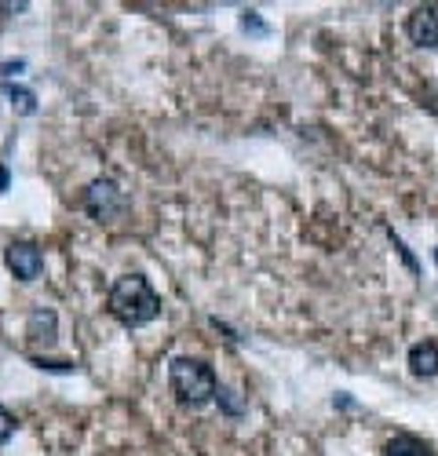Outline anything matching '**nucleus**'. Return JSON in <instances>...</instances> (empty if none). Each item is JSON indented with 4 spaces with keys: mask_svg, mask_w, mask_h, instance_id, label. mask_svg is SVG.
<instances>
[{
    "mask_svg": "<svg viewBox=\"0 0 438 456\" xmlns=\"http://www.w3.org/2000/svg\"><path fill=\"white\" fill-rule=\"evenodd\" d=\"M26 69V62L19 59V62H4V66H0V73H4V77H19V73Z\"/></svg>",
    "mask_w": 438,
    "mask_h": 456,
    "instance_id": "14",
    "label": "nucleus"
},
{
    "mask_svg": "<svg viewBox=\"0 0 438 456\" xmlns=\"http://www.w3.org/2000/svg\"><path fill=\"white\" fill-rule=\"evenodd\" d=\"M241 29H245V33H256V37H267V33H271V26L260 19V12H245V15H241Z\"/></svg>",
    "mask_w": 438,
    "mask_h": 456,
    "instance_id": "10",
    "label": "nucleus"
},
{
    "mask_svg": "<svg viewBox=\"0 0 438 456\" xmlns=\"http://www.w3.org/2000/svg\"><path fill=\"white\" fill-rule=\"evenodd\" d=\"M4 190H8V168L0 165V194H4Z\"/></svg>",
    "mask_w": 438,
    "mask_h": 456,
    "instance_id": "15",
    "label": "nucleus"
},
{
    "mask_svg": "<svg viewBox=\"0 0 438 456\" xmlns=\"http://www.w3.org/2000/svg\"><path fill=\"white\" fill-rule=\"evenodd\" d=\"M12 435H15V416H12L4 405H0V445H4Z\"/></svg>",
    "mask_w": 438,
    "mask_h": 456,
    "instance_id": "12",
    "label": "nucleus"
},
{
    "mask_svg": "<svg viewBox=\"0 0 438 456\" xmlns=\"http://www.w3.org/2000/svg\"><path fill=\"white\" fill-rule=\"evenodd\" d=\"M434 263H438V248H434Z\"/></svg>",
    "mask_w": 438,
    "mask_h": 456,
    "instance_id": "16",
    "label": "nucleus"
},
{
    "mask_svg": "<svg viewBox=\"0 0 438 456\" xmlns=\"http://www.w3.org/2000/svg\"><path fill=\"white\" fill-rule=\"evenodd\" d=\"M215 398H219V405H223V412H227V416H241V409H245V405L238 402V395H234L231 387H219V391H215Z\"/></svg>",
    "mask_w": 438,
    "mask_h": 456,
    "instance_id": "11",
    "label": "nucleus"
},
{
    "mask_svg": "<svg viewBox=\"0 0 438 456\" xmlns=\"http://www.w3.org/2000/svg\"><path fill=\"white\" fill-rule=\"evenodd\" d=\"M406 33L417 48H438V8L434 4L413 8V15L406 19Z\"/></svg>",
    "mask_w": 438,
    "mask_h": 456,
    "instance_id": "5",
    "label": "nucleus"
},
{
    "mask_svg": "<svg viewBox=\"0 0 438 456\" xmlns=\"http://www.w3.org/2000/svg\"><path fill=\"white\" fill-rule=\"evenodd\" d=\"M410 369L417 376H438V344L434 339H424V344L410 347Z\"/></svg>",
    "mask_w": 438,
    "mask_h": 456,
    "instance_id": "7",
    "label": "nucleus"
},
{
    "mask_svg": "<svg viewBox=\"0 0 438 456\" xmlns=\"http://www.w3.org/2000/svg\"><path fill=\"white\" fill-rule=\"evenodd\" d=\"M106 311L114 314L125 329H142L161 314V296L154 292V285L142 274H121L114 285H110Z\"/></svg>",
    "mask_w": 438,
    "mask_h": 456,
    "instance_id": "1",
    "label": "nucleus"
},
{
    "mask_svg": "<svg viewBox=\"0 0 438 456\" xmlns=\"http://www.w3.org/2000/svg\"><path fill=\"white\" fill-rule=\"evenodd\" d=\"M81 205L95 223H114L118 216H125V194L114 179H92Z\"/></svg>",
    "mask_w": 438,
    "mask_h": 456,
    "instance_id": "3",
    "label": "nucleus"
},
{
    "mask_svg": "<svg viewBox=\"0 0 438 456\" xmlns=\"http://www.w3.org/2000/svg\"><path fill=\"white\" fill-rule=\"evenodd\" d=\"M4 263L19 281H36L45 274V252L33 241H12L8 252H4Z\"/></svg>",
    "mask_w": 438,
    "mask_h": 456,
    "instance_id": "4",
    "label": "nucleus"
},
{
    "mask_svg": "<svg viewBox=\"0 0 438 456\" xmlns=\"http://www.w3.org/2000/svg\"><path fill=\"white\" fill-rule=\"evenodd\" d=\"M36 369H48V372H77V365L73 362H45V358H33Z\"/></svg>",
    "mask_w": 438,
    "mask_h": 456,
    "instance_id": "13",
    "label": "nucleus"
},
{
    "mask_svg": "<svg viewBox=\"0 0 438 456\" xmlns=\"http://www.w3.org/2000/svg\"><path fill=\"white\" fill-rule=\"evenodd\" d=\"M8 95H12V106L22 113V118L36 113V95H33L29 88H8Z\"/></svg>",
    "mask_w": 438,
    "mask_h": 456,
    "instance_id": "9",
    "label": "nucleus"
},
{
    "mask_svg": "<svg viewBox=\"0 0 438 456\" xmlns=\"http://www.w3.org/2000/svg\"><path fill=\"white\" fill-rule=\"evenodd\" d=\"M384 456H434V452H431L427 442H420V438H413V435H394V438L387 442Z\"/></svg>",
    "mask_w": 438,
    "mask_h": 456,
    "instance_id": "8",
    "label": "nucleus"
},
{
    "mask_svg": "<svg viewBox=\"0 0 438 456\" xmlns=\"http://www.w3.org/2000/svg\"><path fill=\"white\" fill-rule=\"evenodd\" d=\"M168 387L175 395L179 405H187V409H201L215 398L219 384H215V372L208 362L201 358H172L168 362Z\"/></svg>",
    "mask_w": 438,
    "mask_h": 456,
    "instance_id": "2",
    "label": "nucleus"
},
{
    "mask_svg": "<svg viewBox=\"0 0 438 456\" xmlns=\"http://www.w3.org/2000/svg\"><path fill=\"white\" fill-rule=\"evenodd\" d=\"M26 336L33 339V344H55V336H59V314L52 307H33L26 314Z\"/></svg>",
    "mask_w": 438,
    "mask_h": 456,
    "instance_id": "6",
    "label": "nucleus"
}]
</instances>
